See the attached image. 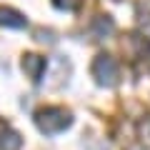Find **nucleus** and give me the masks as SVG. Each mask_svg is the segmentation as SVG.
I'll use <instances>...</instances> for the list:
<instances>
[{"instance_id": "nucleus-1", "label": "nucleus", "mask_w": 150, "mask_h": 150, "mask_svg": "<svg viewBox=\"0 0 150 150\" xmlns=\"http://www.w3.org/2000/svg\"><path fill=\"white\" fill-rule=\"evenodd\" d=\"M70 125V115L60 108H45L40 115H38V128L43 130V133L53 135V133H60Z\"/></svg>"}, {"instance_id": "nucleus-2", "label": "nucleus", "mask_w": 150, "mask_h": 150, "mask_svg": "<svg viewBox=\"0 0 150 150\" xmlns=\"http://www.w3.org/2000/svg\"><path fill=\"white\" fill-rule=\"evenodd\" d=\"M93 75L98 78V83L112 85L115 78H118V65H115V60H112L110 55H100V58L95 60V65H93Z\"/></svg>"}, {"instance_id": "nucleus-3", "label": "nucleus", "mask_w": 150, "mask_h": 150, "mask_svg": "<svg viewBox=\"0 0 150 150\" xmlns=\"http://www.w3.org/2000/svg\"><path fill=\"white\" fill-rule=\"evenodd\" d=\"M23 70L30 75L33 83H38V80H40V75H43V70H45V58H40V55H25V60H23Z\"/></svg>"}, {"instance_id": "nucleus-4", "label": "nucleus", "mask_w": 150, "mask_h": 150, "mask_svg": "<svg viewBox=\"0 0 150 150\" xmlns=\"http://www.w3.org/2000/svg\"><path fill=\"white\" fill-rule=\"evenodd\" d=\"M0 25H8V28H25L28 20H25L18 10H13V8H0Z\"/></svg>"}, {"instance_id": "nucleus-5", "label": "nucleus", "mask_w": 150, "mask_h": 150, "mask_svg": "<svg viewBox=\"0 0 150 150\" xmlns=\"http://www.w3.org/2000/svg\"><path fill=\"white\" fill-rule=\"evenodd\" d=\"M53 3H55L58 8H65V10H73V8L78 5L80 0H53Z\"/></svg>"}]
</instances>
